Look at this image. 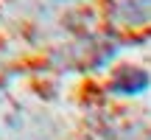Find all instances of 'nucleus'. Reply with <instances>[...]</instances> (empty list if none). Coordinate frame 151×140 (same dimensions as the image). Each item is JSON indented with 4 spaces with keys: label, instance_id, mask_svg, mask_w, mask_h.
I'll return each instance as SVG.
<instances>
[{
    "label": "nucleus",
    "instance_id": "obj_1",
    "mask_svg": "<svg viewBox=\"0 0 151 140\" xmlns=\"http://www.w3.org/2000/svg\"><path fill=\"white\" fill-rule=\"evenodd\" d=\"M146 87H148V73H143V70H137V67H123V70L115 73L109 90L118 92V95H137V92H143Z\"/></svg>",
    "mask_w": 151,
    "mask_h": 140
}]
</instances>
